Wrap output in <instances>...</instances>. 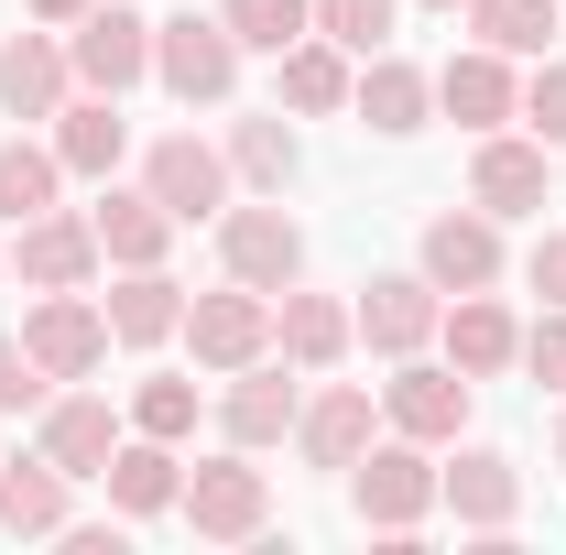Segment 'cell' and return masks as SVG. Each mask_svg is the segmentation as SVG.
Listing matches in <instances>:
<instances>
[{
    "label": "cell",
    "mask_w": 566,
    "mask_h": 555,
    "mask_svg": "<svg viewBox=\"0 0 566 555\" xmlns=\"http://www.w3.org/2000/svg\"><path fill=\"white\" fill-rule=\"evenodd\" d=\"M294 436H305V458H316V469H359V447H370V392H359V381L316 392V404L294 415Z\"/></svg>",
    "instance_id": "obj_21"
},
{
    "label": "cell",
    "mask_w": 566,
    "mask_h": 555,
    "mask_svg": "<svg viewBox=\"0 0 566 555\" xmlns=\"http://www.w3.org/2000/svg\"><path fill=\"white\" fill-rule=\"evenodd\" d=\"M436 490H447V501H458V523H480V534H501V523H512V501H523V480H512V458H501V447H469Z\"/></svg>",
    "instance_id": "obj_24"
},
{
    "label": "cell",
    "mask_w": 566,
    "mask_h": 555,
    "mask_svg": "<svg viewBox=\"0 0 566 555\" xmlns=\"http://www.w3.org/2000/svg\"><path fill=\"white\" fill-rule=\"evenodd\" d=\"M218 22L240 33V55H283L316 33V0H218Z\"/></svg>",
    "instance_id": "obj_28"
},
{
    "label": "cell",
    "mask_w": 566,
    "mask_h": 555,
    "mask_svg": "<svg viewBox=\"0 0 566 555\" xmlns=\"http://www.w3.org/2000/svg\"><path fill=\"white\" fill-rule=\"evenodd\" d=\"M164 240H175V208H164L153 186H142V197H120V186L98 197V251H109L120 273H142V262H164Z\"/></svg>",
    "instance_id": "obj_19"
},
{
    "label": "cell",
    "mask_w": 566,
    "mask_h": 555,
    "mask_svg": "<svg viewBox=\"0 0 566 555\" xmlns=\"http://www.w3.org/2000/svg\"><path fill=\"white\" fill-rule=\"evenodd\" d=\"M175 327H186V294L164 283V262H142V273L109 294V338H120V348H153V338H175Z\"/></svg>",
    "instance_id": "obj_26"
},
{
    "label": "cell",
    "mask_w": 566,
    "mask_h": 555,
    "mask_svg": "<svg viewBox=\"0 0 566 555\" xmlns=\"http://www.w3.org/2000/svg\"><path fill=\"white\" fill-rule=\"evenodd\" d=\"M447 359H458L469 381H491V370H512V359H523V327L501 316L491 294H458V316H447Z\"/></svg>",
    "instance_id": "obj_22"
},
{
    "label": "cell",
    "mask_w": 566,
    "mask_h": 555,
    "mask_svg": "<svg viewBox=\"0 0 566 555\" xmlns=\"http://www.w3.org/2000/svg\"><path fill=\"white\" fill-rule=\"evenodd\" d=\"M294 164H305V153H294V132H283V109L229 132V175H251V186H273V197L294 186Z\"/></svg>",
    "instance_id": "obj_30"
},
{
    "label": "cell",
    "mask_w": 566,
    "mask_h": 555,
    "mask_svg": "<svg viewBox=\"0 0 566 555\" xmlns=\"http://www.w3.org/2000/svg\"><path fill=\"white\" fill-rule=\"evenodd\" d=\"M66 76L76 66L44 33H11V44H0V109H11V121H55V109H66Z\"/></svg>",
    "instance_id": "obj_13"
},
{
    "label": "cell",
    "mask_w": 566,
    "mask_h": 555,
    "mask_svg": "<svg viewBox=\"0 0 566 555\" xmlns=\"http://www.w3.org/2000/svg\"><path fill=\"white\" fill-rule=\"evenodd\" d=\"M98 480H109V501H120V512H164V501H186V480H175V447H164V436L109 447V469H98Z\"/></svg>",
    "instance_id": "obj_27"
},
{
    "label": "cell",
    "mask_w": 566,
    "mask_h": 555,
    "mask_svg": "<svg viewBox=\"0 0 566 555\" xmlns=\"http://www.w3.org/2000/svg\"><path fill=\"white\" fill-rule=\"evenodd\" d=\"M424 283H436V294H491V283H501L491 208H480V218H436V229H424Z\"/></svg>",
    "instance_id": "obj_11"
},
{
    "label": "cell",
    "mask_w": 566,
    "mask_h": 555,
    "mask_svg": "<svg viewBox=\"0 0 566 555\" xmlns=\"http://www.w3.org/2000/svg\"><path fill=\"white\" fill-rule=\"evenodd\" d=\"M436 11H458V0H436Z\"/></svg>",
    "instance_id": "obj_41"
},
{
    "label": "cell",
    "mask_w": 566,
    "mask_h": 555,
    "mask_svg": "<svg viewBox=\"0 0 566 555\" xmlns=\"http://www.w3.org/2000/svg\"><path fill=\"white\" fill-rule=\"evenodd\" d=\"M469 33H480L491 55H545V33H556V0H469Z\"/></svg>",
    "instance_id": "obj_29"
},
{
    "label": "cell",
    "mask_w": 566,
    "mask_h": 555,
    "mask_svg": "<svg viewBox=\"0 0 566 555\" xmlns=\"http://www.w3.org/2000/svg\"><path fill=\"white\" fill-rule=\"evenodd\" d=\"M55 186H66V164H55V153L0 142V218H44V208H55Z\"/></svg>",
    "instance_id": "obj_31"
},
{
    "label": "cell",
    "mask_w": 566,
    "mask_h": 555,
    "mask_svg": "<svg viewBox=\"0 0 566 555\" xmlns=\"http://www.w3.org/2000/svg\"><path fill=\"white\" fill-rule=\"evenodd\" d=\"M132 425H142V436H164V447L197 436V381H142V392H132Z\"/></svg>",
    "instance_id": "obj_34"
},
{
    "label": "cell",
    "mask_w": 566,
    "mask_h": 555,
    "mask_svg": "<svg viewBox=\"0 0 566 555\" xmlns=\"http://www.w3.org/2000/svg\"><path fill=\"white\" fill-rule=\"evenodd\" d=\"M349 501H359V523H381V534H415L424 501H436V469H424V447H415V436H403V447H359Z\"/></svg>",
    "instance_id": "obj_5"
},
{
    "label": "cell",
    "mask_w": 566,
    "mask_h": 555,
    "mask_svg": "<svg viewBox=\"0 0 566 555\" xmlns=\"http://www.w3.org/2000/svg\"><path fill=\"white\" fill-rule=\"evenodd\" d=\"M186 338L208 370H251L262 348H273V305H262V283H229V294H197L186 305Z\"/></svg>",
    "instance_id": "obj_6"
},
{
    "label": "cell",
    "mask_w": 566,
    "mask_h": 555,
    "mask_svg": "<svg viewBox=\"0 0 566 555\" xmlns=\"http://www.w3.org/2000/svg\"><path fill=\"white\" fill-rule=\"evenodd\" d=\"M316 33L349 44V55H381L392 44V0H316Z\"/></svg>",
    "instance_id": "obj_33"
},
{
    "label": "cell",
    "mask_w": 566,
    "mask_h": 555,
    "mask_svg": "<svg viewBox=\"0 0 566 555\" xmlns=\"http://www.w3.org/2000/svg\"><path fill=\"white\" fill-rule=\"evenodd\" d=\"M120 153H132L120 98H98V87H87V98H66V109H55V164H66V175H109Z\"/></svg>",
    "instance_id": "obj_16"
},
{
    "label": "cell",
    "mask_w": 566,
    "mask_h": 555,
    "mask_svg": "<svg viewBox=\"0 0 566 555\" xmlns=\"http://www.w3.org/2000/svg\"><path fill=\"white\" fill-rule=\"evenodd\" d=\"M153 76H164L186 109H197V98H229V87H240V33H229V22H197V11H186V22H153Z\"/></svg>",
    "instance_id": "obj_1"
},
{
    "label": "cell",
    "mask_w": 566,
    "mask_h": 555,
    "mask_svg": "<svg viewBox=\"0 0 566 555\" xmlns=\"http://www.w3.org/2000/svg\"><path fill=\"white\" fill-rule=\"evenodd\" d=\"M142 186L175 208V229H186V218H218V208H229V153H208L197 132H175V142H153Z\"/></svg>",
    "instance_id": "obj_8"
},
{
    "label": "cell",
    "mask_w": 566,
    "mask_h": 555,
    "mask_svg": "<svg viewBox=\"0 0 566 555\" xmlns=\"http://www.w3.org/2000/svg\"><path fill=\"white\" fill-rule=\"evenodd\" d=\"M556 458H566V425H556Z\"/></svg>",
    "instance_id": "obj_40"
},
{
    "label": "cell",
    "mask_w": 566,
    "mask_h": 555,
    "mask_svg": "<svg viewBox=\"0 0 566 555\" xmlns=\"http://www.w3.org/2000/svg\"><path fill=\"white\" fill-rule=\"evenodd\" d=\"M273 338H283V359H294V370H338V359H349V338H359V316H349V305H327V294H283Z\"/></svg>",
    "instance_id": "obj_18"
},
{
    "label": "cell",
    "mask_w": 566,
    "mask_h": 555,
    "mask_svg": "<svg viewBox=\"0 0 566 555\" xmlns=\"http://www.w3.org/2000/svg\"><path fill=\"white\" fill-rule=\"evenodd\" d=\"M218 251H229V283L283 294V283H294V262H305V229H294L283 208H229V218H218Z\"/></svg>",
    "instance_id": "obj_7"
},
{
    "label": "cell",
    "mask_w": 566,
    "mask_h": 555,
    "mask_svg": "<svg viewBox=\"0 0 566 555\" xmlns=\"http://www.w3.org/2000/svg\"><path fill=\"white\" fill-rule=\"evenodd\" d=\"M436 98H447V121H469V132H501V121L523 109V87H512V66H501L491 44H480V55H447Z\"/></svg>",
    "instance_id": "obj_14"
},
{
    "label": "cell",
    "mask_w": 566,
    "mask_h": 555,
    "mask_svg": "<svg viewBox=\"0 0 566 555\" xmlns=\"http://www.w3.org/2000/svg\"><path fill=\"white\" fill-rule=\"evenodd\" d=\"M392 425L415 436V447H447L458 425H469V370L447 359V370H403L392 381Z\"/></svg>",
    "instance_id": "obj_17"
},
{
    "label": "cell",
    "mask_w": 566,
    "mask_h": 555,
    "mask_svg": "<svg viewBox=\"0 0 566 555\" xmlns=\"http://www.w3.org/2000/svg\"><path fill=\"white\" fill-rule=\"evenodd\" d=\"M33 11H44V22H76V11H87V0H33Z\"/></svg>",
    "instance_id": "obj_39"
},
{
    "label": "cell",
    "mask_w": 566,
    "mask_h": 555,
    "mask_svg": "<svg viewBox=\"0 0 566 555\" xmlns=\"http://www.w3.org/2000/svg\"><path fill=\"white\" fill-rule=\"evenodd\" d=\"M44 404V370L22 359V338H0V415H33Z\"/></svg>",
    "instance_id": "obj_36"
},
{
    "label": "cell",
    "mask_w": 566,
    "mask_h": 555,
    "mask_svg": "<svg viewBox=\"0 0 566 555\" xmlns=\"http://www.w3.org/2000/svg\"><path fill=\"white\" fill-rule=\"evenodd\" d=\"M545 175H556V142H480V164H469V197L491 218H534L545 208Z\"/></svg>",
    "instance_id": "obj_9"
},
{
    "label": "cell",
    "mask_w": 566,
    "mask_h": 555,
    "mask_svg": "<svg viewBox=\"0 0 566 555\" xmlns=\"http://www.w3.org/2000/svg\"><path fill=\"white\" fill-rule=\"evenodd\" d=\"M262 512H273V480L251 469V447H240V458H208V469L186 480V523H197L208 545H251Z\"/></svg>",
    "instance_id": "obj_4"
},
{
    "label": "cell",
    "mask_w": 566,
    "mask_h": 555,
    "mask_svg": "<svg viewBox=\"0 0 566 555\" xmlns=\"http://www.w3.org/2000/svg\"><path fill=\"white\" fill-rule=\"evenodd\" d=\"M523 370H534V381H556V392H566V305L545 316V327H534V338H523Z\"/></svg>",
    "instance_id": "obj_37"
},
{
    "label": "cell",
    "mask_w": 566,
    "mask_h": 555,
    "mask_svg": "<svg viewBox=\"0 0 566 555\" xmlns=\"http://www.w3.org/2000/svg\"><path fill=\"white\" fill-rule=\"evenodd\" d=\"M109 447H120V425H109L98 392H66V404L44 415V458H55L66 480H98V469H109Z\"/></svg>",
    "instance_id": "obj_20"
},
{
    "label": "cell",
    "mask_w": 566,
    "mask_h": 555,
    "mask_svg": "<svg viewBox=\"0 0 566 555\" xmlns=\"http://www.w3.org/2000/svg\"><path fill=\"white\" fill-rule=\"evenodd\" d=\"M66 33H76V44H66L76 87L120 98V87H142V76H153V22H142V11H98V0H87V11H76Z\"/></svg>",
    "instance_id": "obj_3"
},
{
    "label": "cell",
    "mask_w": 566,
    "mask_h": 555,
    "mask_svg": "<svg viewBox=\"0 0 566 555\" xmlns=\"http://www.w3.org/2000/svg\"><path fill=\"white\" fill-rule=\"evenodd\" d=\"M22 359H33L44 381H87V370L109 359V305H87V294H44V305L22 316Z\"/></svg>",
    "instance_id": "obj_2"
},
{
    "label": "cell",
    "mask_w": 566,
    "mask_h": 555,
    "mask_svg": "<svg viewBox=\"0 0 566 555\" xmlns=\"http://www.w3.org/2000/svg\"><path fill=\"white\" fill-rule=\"evenodd\" d=\"M0 534H66V469L55 458H11L0 469Z\"/></svg>",
    "instance_id": "obj_25"
},
{
    "label": "cell",
    "mask_w": 566,
    "mask_h": 555,
    "mask_svg": "<svg viewBox=\"0 0 566 555\" xmlns=\"http://www.w3.org/2000/svg\"><path fill=\"white\" fill-rule=\"evenodd\" d=\"M283 98L294 109H349V66H338V44H283Z\"/></svg>",
    "instance_id": "obj_32"
},
{
    "label": "cell",
    "mask_w": 566,
    "mask_h": 555,
    "mask_svg": "<svg viewBox=\"0 0 566 555\" xmlns=\"http://www.w3.org/2000/svg\"><path fill=\"white\" fill-rule=\"evenodd\" d=\"M294 415H305V404H294V381H283V370H262V359H251V370L229 381V404H218L229 447H273V436H283Z\"/></svg>",
    "instance_id": "obj_23"
},
{
    "label": "cell",
    "mask_w": 566,
    "mask_h": 555,
    "mask_svg": "<svg viewBox=\"0 0 566 555\" xmlns=\"http://www.w3.org/2000/svg\"><path fill=\"white\" fill-rule=\"evenodd\" d=\"M87 273H98V218H66V208L22 218V283L33 294H76Z\"/></svg>",
    "instance_id": "obj_10"
},
{
    "label": "cell",
    "mask_w": 566,
    "mask_h": 555,
    "mask_svg": "<svg viewBox=\"0 0 566 555\" xmlns=\"http://www.w3.org/2000/svg\"><path fill=\"white\" fill-rule=\"evenodd\" d=\"M523 273H534V294H545V305H566V229H545V240H534V262H523Z\"/></svg>",
    "instance_id": "obj_38"
},
{
    "label": "cell",
    "mask_w": 566,
    "mask_h": 555,
    "mask_svg": "<svg viewBox=\"0 0 566 555\" xmlns=\"http://www.w3.org/2000/svg\"><path fill=\"white\" fill-rule=\"evenodd\" d=\"M349 98H359V121H370V132H424V109H436V76L403 66V55L381 44V55H370V76H349Z\"/></svg>",
    "instance_id": "obj_15"
},
{
    "label": "cell",
    "mask_w": 566,
    "mask_h": 555,
    "mask_svg": "<svg viewBox=\"0 0 566 555\" xmlns=\"http://www.w3.org/2000/svg\"><path fill=\"white\" fill-rule=\"evenodd\" d=\"M523 121H534V142H556V153H566V66H534V87H523Z\"/></svg>",
    "instance_id": "obj_35"
},
{
    "label": "cell",
    "mask_w": 566,
    "mask_h": 555,
    "mask_svg": "<svg viewBox=\"0 0 566 555\" xmlns=\"http://www.w3.org/2000/svg\"><path fill=\"white\" fill-rule=\"evenodd\" d=\"M359 338L381 348V359H415V348L436 338V283L424 273H381L359 294Z\"/></svg>",
    "instance_id": "obj_12"
}]
</instances>
